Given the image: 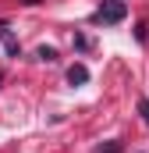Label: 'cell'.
I'll return each mask as SVG.
<instances>
[{
    "instance_id": "1",
    "label": "cell",
    "mask_w": 149,
    "mask_h": 153,
    "mask_svg": "<svg viewBox=\"0 0 149 153\" xmlns=\"http://www.w3.org/2000/svg\"><path fill=\"white\" fill-rule=\"evenodd\" d=\"M124 14H128L124 0H103L100 11H96V22L100 25H117V22H124Z\"/></svg>"
},
{
    "instance_id": "2",
    "label": "cell",
    "mask_w": 149,
    "mask_h": 153,
    "mask_svg": "<svg viewBox=\"0 0 149 153\" xmlns=\"http://www.w3.org/2000/svg\"><path fill=\"white\" fill-rule=\"evenodd\" d=\"M68 82H71V85H85V82H89V68H85V64H71V68H68Z\"/></svg>"
},
{
    "instance_id": "3",
    "label": "cell",
    "mask_w": 149,
    "mask_h": 153,
    "mask_svg": "<svg viewBox=\"0 0 149 153\" xmlns=\"http://www.w3.org/2000/svg\"><path fill=\"white\" fill-rule=\"evenodd\" d=\"M39 61H57V50L53 46H39Z\"/></svg>"
},
{
    "instance_id": "4",
    "label": "cell",
    "mask_w": 149,
    "mask_h": 153,
    "mask_svg": "<svg viewBox=\"0 0 149 153\" xmlns=\"http://www.w3.org/2000/svg\"><path fill=\"white\" fill-rule=\"evenodd\" d=\"M139 114H142V121L149 125V100H139Z\"/></svg>"
},
{
    "instance_id": "5",
    "label": "cell",
    "mask_w": 149,
    "mask_h": 153,
    "mask_svg": "<svg viewBox=\"0 0 149 153\" xmlns=\"http://www.w3.org/2000/svg\"><path fill=\"white\" fill-rule=\"evenodd\" d=\"M100 153H121V143H107V146H100Z\"/></svg>"
}]
</instances>
